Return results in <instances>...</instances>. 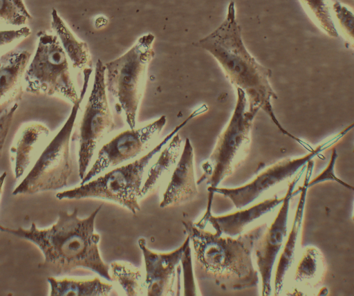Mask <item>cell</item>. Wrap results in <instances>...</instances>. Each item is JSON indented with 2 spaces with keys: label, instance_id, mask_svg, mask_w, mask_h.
I'll use <instances>...</instances> for the list:
<instances>
[{
  "label": "cell",
  "instance_id": "27",
  "mask_svg": "<svg viewBox=\"0 0 354 296\" xmlns=\"http://www.w3.org/2000/svg\"><path fill=\"white\" fill-rule=\"evenodd\" d=\"M191 241V240H190ZM190 241L187 244L180 263L183 270L184 295H197L198 292L194 280V275L192 263V250Z\"/></svg>",
  "mask_w": 354,
  "mask_h": 296
},
{
  "label": "cell",
  "instance_id": "25",
  "mask_svg": "<svg viewBox=\"0 0 354 296\" xmlns=\"http://www.w3.org/2000/svg\"><path fill=\"white\" fill-rule=\"evenodd\" d=\"M0 17L6 24L13 26L24 25L32 19L23 0H0Z\"/></svg>",
  "mask_w": 354,
  "mask_h": 296
},
{
  "label": "cell",
  "instance_id": "18",
  "mask_svg": "<svg viewBox=\"0 0 354 296\" xmlns=\"http://www.w3.org/2000/svg\"><path fill=\"white\" fill-rule=\"evenodd\" d=\"M284 196L279 198L275 196L271 198L265 199L247 209L231 214L218 216L210 215L208 222L211 223L215 232L218 234L236 237L241 234L249 223L281 205Z\"/></svg>",
  "mask_w": 354,
  "mask_h": 296
},
{
  "label": "cell",
  "instance_id": "3",
  "mask_svg": "<svg viewBox=\"0 0 354 296\" xmlns=\"http://www.w3.org/2000/svg\"><path fill=\"white\" fill-rule=\"evenodd\" d=\"M193 246L195 272L198 279L212 280L225 290L256 287L259 281L252 260L255 243L267 228L263 223L236 238L222 237L183 221Z\"/></svg>",
  "mask_w": 354,
  "mask_h": 296
},
{
  "label": "cell",
  "instance_id": "21",
  "mask_svg": "<svg viewBox=\"0 0 354 296\" xmlns=\"http://www.w3.org/2000/svg\"><path fill=\"white\" fill-rule=\"evenodd\" d=\"M326 272V261L322 252L315 246H307L303 250L295 268L294 281L307 289L317 286Z\"/></svg>",
  "mask_w": 354,
  "mask_h": 296
},
{
  "label": "cell",
  "instance_id": "6",
  "mask_svg": "<svg viewBox=\"0 0 354 296\" xmlns=\"http://www.w3.org/2000/svg\"><path fill=\"white\" fill-rule=\"evenodd\" d=\"M92 68L83 71L84 82L79 100L57 133L41 151L34 165L15 187L12 194H32L66 187L73 172L70 140L77 115L86 94Z\"/></svg>",
  "mask_w": 354,
  "mask_h": 296
},
{
  "label": "cell",
  "instance_id": "26",
  "mask_svg": "<svg viewBox=\"0 0 354 296\" xmlns=\"http://www.w3.org/2000/svg\"><path fill=\"white\" fill-rule=\"evenodd\" d=\"M335 20L348 42L354 48V11L336 1L333 4Z\"/></svg>",
  "mask_w": 354,
  "mask_h": 296
},
{
  "label": "cell",
  "instance_id": "7",
  "mask_svg": "<svg viewBox=\"0 0 354 296\" xmlns=\"http://www.w3.org/2000/svg\"><path fill=\"white\" fill-rule=\"evenodd\" d=\"M236 91V102L231 118L218 136L209 158L203 163V174L198 184L206 181L209 187H218L241 164L250 151L253 121L257 113L248 110L245 92L240 88Z\"/></svg>",
  "mask_w": 354,
  "mask_h": 296
},
{
  "label": "cell",
  "instance_id": "24",
  "mask_svg": "<svg viewBox=\"0 0 354 296\" xmlns=\"http://www.w3.org/2000/svg\"><path fill=\"white\" fill-rule=\"evenodd\" d=\"M113 280L121 286L127 295H140L142 292V279L140 271L133 266L120 262L110 265Z\"/></svg>",
  "mask_w": 354,
  "mask_h": 296
},
{
  "label": "cell",
  "instance_id": "12",
  "mask_svg": "<svg viewBox=\"0 0 354 296\" xmlns=\"http://www.w3.org/2000/svg\"><path fill=\"white\" fill-rule=\"evenodd\" d=\"M307 166V165H306ZM306 166L302 168L289 183L284 199L274 221L257 241L254 245L258 270L261 278V295H270L271 279L273 266L279 252L288 236V221L290 204L292 196L300 192L295 186Z\"/></svg>",
  "mask_w": 354,
  "mask_h": 296
},
{
  "label": "cell",
  "instance_id": "16",
  "mask_svg": "<svg viewBox=\"0 0 354 296\" xmlns=\"http://www.w3.org/2000/svg\"><path fill=\"white\" fill-rule=\"evenodd\" d=\"M31 53L26 50H12L1 57L0 101L3 109L12 100L21 98L22 79L27 68Z\"/></svg>",
  "mask_w": 354,
  "mask_h": 296
},
{
  "label": "cell",
  "instance_id": "10",
  "mask_svg": "<svg viewBox=\"0 0 354 296\" xmlns=\"http://www.w3.org/2000/svg\"><path fill=\"white\" fill-rule=\"evenodd\" d=\"M353 128L354 122L338 133L328 138L307 154L297 158H288L270 165L250 183L235 188L208 187L207 190L227 197L236 208H242L258 198L261 194L297 174L314 158L338 142Z\"/></svg>",
  "mask_w": 354,
  "mask_h": 296
},
{
  "label": "cell",
  "instance_id": "28",
  "mask_svg": "<svg viewBox=\"0 0 354 296\" xmlns=\"http://www.w3.org/2000/svg\"><path fill=\"white\" fill-rule=\"evenodd\" d=\"M337 156L338 154L337 153L336 149H333V152L331 154L330 161L327 167L318 176H317L315 178L309 181L308 187H311L315 185H317L325 181H333L339 183L340 185H343L347 189L354 191L353 186L341 180L340 178L337 177L335 174V165Z\"/></svg>",
  "mask_w": 354,
  "mask_h": 296
},
{
  "label": "cell",
  "instance_id": "13",
  "mask_svg": "<svg viewBox=\"0 0 354 296\" xmlns=\"http://www.w3.org/2000/svg\"><path fill=\"white\" fill-rule=\"evenodd\" d=\"M190 241L189 236L183 243L175 250L166 253L155 252L146 246L144 238L138 239L145 265V286L147 295H179L180 263L184 250Z\"/></svg>",
  "mask_w": 354,
  "mask_h": 296
},
{
  "label": "cell",
  "instance_id": "1",
  "mask_svg": "<svg viewBox=\"0 0 354 296\" xmlns=\"http://www.w3.org/2000/svg\"><path fill=\"white\" fill-rule=\"evenodd\" d=\"M101 208L102 205L97 207L85 219L78 217L77 207L71 213L59 210L57 222L46 229H39L32 223L29 229L1 226V230L37 246L44 256L39 267L51 274H68L76 268H85L113 281L110 267L100 255V235L94 230L95 219Z\"/></svg>",
  "mask_w": 354,
  "mask_h": 296
},
{
  "label": "cell",
  "instance_id": "9",
  "mask_svg": "<svg viewBox=\"0 0 354 296\" xmlns=\"http://www.w3.org/2000/svg\"><path fill=\"white\" fill-rule=\"evenodd\" d=\"M113 127L106 96L105 65L98 59L93 86L79 126L78 167L81 179L87 172L98 144Z\"/></svg>",
  "mask_w": 354,
  "mask_h": 296
},
{
  "label": "cell",
  "instance_id": "31",
  "mask_svg": "<svg viewBox=\"0 0 354 296\" xmlns=\"http://www.w3.org/2000/svg\"><path fill=\"white\" fill-rule=\"evenodd\" d=\"M352 219L354 221V212H353V214Z\"/></svg>",
  "mask_w": 354,
  "mask_h": 296
},
{
  "label": "cell",
  "instance_id": "32",
  "mask_svg": "<svg viewBox=\"0 0 354 296\" xmlns=\"http://www.w3.org/2000/svg\"><path fill=\"white\" fill-rule=\"evenodd\" d=\"M353 153H354V148H353Z\"/></svg>",
  "mask_w": 354,
  "mask_h": 296
},
{
  "label": "cell",
  "instance_id": "22",
  "mask_svg": "<svg viewBox=\"0 0 354 296\" xmlns=\"http://www.w3.org/2000/svg\"><path fill=\"white\" fill-rule=\"evenodd\" d=\"M48 281L51 296H105L113 288L111 284L105 283L98 277L92 279H57L49 277Z\"/></svg>",
  "mask_w": 354,
  "mask_h": 296
},
{
  "label": "cell",
  "instance_id": "20",
  "mask_svg": "<svg viewBox=\"0 0 354 296\" xmlns=\"http://www.w3.org/2000/svg\"><path fill=\"white\" fill-rule=\"evenodd\" d=\"M51 26L75 69L91 68V56L88 45L78 40L69 30L55 9L51 12Z\"/></svg>",
  "mask_w": 354,
  "mask_h": 296
},
{
  "label": "cell",
  "instance_id": "17",
  "mask_svg": "<svg viewBox=\"0 0 354 296\" xmlns=\"http://www.w3.org/2000/svg\"><path fill=\"white\" fill-rule=\"evenodd\" d=\"M49 129L40 123L24 126L19 132L10 151L14 158V172L19 178L47 142Z\"/></svg>",
  "mask_w": 354,
  "mask_h": 296
},
{
  "label": "cell",
  "instance_id": "14",
  "mask_svg": "<svg viewBox=\"0 0 354 296\" xmlns=\"http://www.w3.org/2000/svg\"><path fill=\"white\" fill-rule=\"evenodd\" d=\"M194 149L187 138L178 162L172 172L160 203L162 208L194 199L198 194L194 172Z\"/></svg>",
  "mask_w": 354,
  "mask_h": 296
},
{
  "label": "cell",
  "instance_id": "2",
  "mask_svg": "<svg viewBox=\"0 0 354 296\" xmlns=\"http://www.w3.org/2000/svg\"><path fill=\"white\" fill-rule=\"evenodd\" d=\"M197 46L210 53L218 62L225 77L235 88L245 93L248 110L257 113L260 110L270 118L279 131L306 149L309 144L289 133L278 120L272 104L277 95L271 86V71L259 64L245 46L241 30L236 20L235 3L227 7L225 20L213 32L202 38Z\"/></svg>",
  "mask_w": 354,
  "mask_h": 296
},
{
  "label": "cell",
  "instance_id": "5",
  "mask_svg": "<svg viewBox=\"0 0 354 296\" xmlns=\"http://www.w3.org/2000/svg\"><path fill=\"white\" fill-rule=\"evenodd\" d=\"M154 40L153 34L143 35L126 53L104 64L106 91L113 98L117 111L124 114L131 129L136 127L147 68L155 55Z\"/></svg>",
  "mask_w": 354,
  "mask_h": 296
},
{
  "label": "cell",
  "instance_id": "4",
  "mask_svg": "<svg viewBox=\"0 0 354 296\" xmlns=\"http://www.w3.org/2000/svg\"><path fill=\"white\" fill-rule=\"evenodd\" d=\"M207 109L208 107L205 104L198 107L158 145L139 158L81 184L79 187L58 192L56 197L59 200L84 198L106 199L114 201L127 207L133 214H136L140 210L138 198H140L143 176L149 163L190 120Z\"/></svg>",
  "mask_w": 354,
  "mask_h": 296
},
{
  "label": "cell",
  "instance_id": "23",
  "mask_svg": "<svg viewBox=\"0 0 354 296\" xmlns=\"http://www.w3.org/2000/svg\"><path fill=\"white\" fill-rule=\"evenodd\" d=\"M315 24L330 37H337L333 4L330 0H299Z\"/></svg>",
  "mask_w": 354,
  "mask_h": 296
},
{
  "label": "cell",
  "instance_id": "8",
  "mask_svg": "<svg viewBox=\"0 0 354 296\" xmlns=\"http://www.w3.org/2000/svg\"><path fill=\"white\" fill-rule=\"evenodd\" d=\"M35 55L26 71L24 86L35 95H57L75 104L80 99L69 68L68 58L57 35L37 33Z\"/></svg>",
  "mask_w": 354,
  "mask_h": 296
},
{
  "label": "cell",
  "instance_id": "11",
  "mask_svg": "<svg viewBox=\"0 0 354 296\" xmlns=\"http://www.w3.org/2000/svg\"><path fill=\"white\" fill-rule=\"evenodd\" d=\"M167 122L165 115L138 128L120 132L98 151L96 159L82 179L84 184L111 167L136 157L156 139Z\"/></svg>",
  "mask_w": 354,
  "mask_h": 296
},
{
  "label": "cell",
  "instance_id": "19",
  "mask_svg": "<svg viewBox=\"0 0 354 296\" xmlns=\"http://www.w3.org/2000/svg\"><path fill=\"white\" fill-rule=\"evenodd\" d=\"M182 139L177 133L161 150L148 170L142 185L140 198L151 192L174 172L181 155Z\"/></svg>",
  "mask_w": 354,
  "mask_h": 296
},
{
  "label": "cell",
  "instance_id": "15",
  "mask_svg": "<svg viewBox=\"0 0 354 296\" xmlns=\"http://www.w3.org/2000/svg\"><path fill=\"white\" fill-rule=\"evenodd\" d=\"M313 166L314 162L312 160L306 166L304 181L302 186L299 187V198L291 228L283 245L275 270L274 280V295H279L281 293L286 275L295 261L303 224L307 192L309 188L308 183L312 174Z\"/></svg>",
  "mask_w": 354,
  "mask_h": 296
},
{
  "label": "cell",
  "instance_id": "30",
  "mask_svg": "<svg viewBox=\"0 0 354 296\" xmlns=\"http://www.w3.org/2000/svg\"><path fill=\"white\" fill-rule=\"evenodd\" d=\"M30 34V29L26 26L17 30H1V46L3 47L15 41L26 38Z\"/></svg>",
  "mask_w": 354,
  "mask_h": 296
},
{
  "label": "cell",
  "instance_id": "29",
  "mask_svg": "<svg viewBox=\"0 0 354 296\" xmlns=\"http://www.w3.org/2000/svg\"><path fill=\"white\" fill-rule=\"evenodd\" d=\"M18 107V104L15 103L10 109H3L1 113L0 119V146L1 153H2L3 145L6 138V136L10 130L11 123L13 119V116L15 111Z\"/></svg>",
  "mask_w": 354,
  "mask_h": 296
}]
</instances>
